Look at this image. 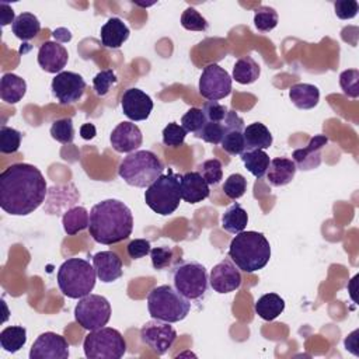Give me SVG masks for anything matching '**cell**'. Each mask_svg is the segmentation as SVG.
I'll list each match as a JSON object with an SVG mask.
<instances>
[{"label":"cell","instance_id":"obj_5","mask_svg":"<svg viewBox=\"0 0 359 359\" xmlns=\"http://www.w3.org/2000/svg\"><path fill=\"white\" fill-rule=\"evenodd\" d=\"M57 286L69 299H81L90 294L95 286L94 266L83 258L66 259L57 271Z\"/></svg>","mask_w":359,"mask_h":359},{"label":"cell","instance_id":"obj_44","mask_svg":"<svg viewBox=\"0 0 359 359\" xmlns=\"http://www.w3.org/2000/svg\"><path fill=\"white\" fill-rule=\"evenodd\" d=\"M163 143L165 146H170V147H178L184 143L185 140V136H187V132L185 129L175 123V122H170L164 129H163Z\"/></svg>","mask_w":359,"mask_h":359},{"label":"cell","instance_id":"obj_46","mask_svg":"<svg viewBox=\"0 0 359 359\" xmlns=\"http://www.w3.org/2000/svg\"><path fill=\"white\" fill-rule=\"evenodd\" d=\"M335 14L341 20H351L359 11V4L356 0H338L334 3Z\"/></svg>","mask_w":359,"mask_h":359},{"label":"cell","instance_id":"obj_40","mask_svg":"<svg viewBox=\"0 0 359 359\" xmlns=\"http://www.w3.org/2000/svg\"><path fill=\"white\" fill-rule=\"evenodd\" d=\"M245 191H247V180L238 172L229 175L223 184L224 195L233 201L241 198L245 194Z\"/></svg>","mask_w":359,"mask_h":359},{"label":"cell","instance_id":"obj_49","mask_svg":"<svg viewBox=\"0 0 359 359\" xmlns=\"http://www.w3.org/2000/svg\"><path fill=\"white\" fill-rule=\"evenodd\" d=\"M95 133H97V130H95V126L93 123H84L80 128V136L86 140L93 139L95 136Z\"/></svg>","mask_w":359,"mask_h":359},{"label":"cell","instance_id":"obj_8","mask_svg":"<svg viewBox=\"0 0 359 359\" xmlns=\"http://www.w3.org/2000/svg\"><path fill=\"white\" fill-rule=\"evenodd\" d=\"M83 349L88 359H119L126 352V341L118 330L101 327L86 335Z\"/></svg>","mask_w":359,"mask_h":359},{"label":"cell","instance_id":"obj_36","mask_svg":"<svg viewBox=\"0 0 359 359\" xmlns=\"http://www.w3.org/2000/svg\"><path fill=\"white\" fill-rule=\"evenodd\" d=\"M50 136L59 143L69 144L74 140V126L70 118H62L53 121L50 126Z\"/></svg>","mask_w":359,"mask_h":359},{"label":"cell","instance_id":"obj_45","mask_svg":"<svg viewBox=\"0 0 359 359\" xmlns=\"http://www.w3.org/2000/svg\"><path fill=\"white\" fill-rule=\"evenodd\" d=\"M151 265L154 269L167 268L172 258V250L170 247H156L150 250Z\"/></svg>","mask_w":359,"mask_h":359},{"label":"cell","instance_id":"obj_1","mask_svg":"<svg viewBox=\"0 0 359 359\" xmlns=\"http://www.w3.org/2000/svg\"><path fill=\"white\" fill-rule=\"evenodd\" d=\"M48 194L42 172L32 164L15 163L0 174V206L13 216L36 210Z\"/></svg>","mask_w":359,"mask_h":359},{"label":"cell","instance_id":"obj_22","mask_svg":"<svg viewBox=\"0 0 359 359\" xmlns=\"http://www.w3.org/2000/svg\"><path fill=\"white\" fill-rule=\"evenodd\" d=\"M180 192L182 201L188 203H198L209 196L210 189L208 182L198 171H189L181 175Z\"/></svg>","mask_w":359,"mask_h":359},{"label":"cell","instance_id":"obj_21","mask_svg":"<svg viewBox=\"0 0 359 359\" xmlns=\"http://www.w3.org/2000/svg\"><path fill=\"white\" fill-rule=\"evenodd\" d=\"M93 266L97 278L104 283H111L122 276V259L114 251H100L93 257Z\"/></svg>","mask_w":359,"mask_h":359},{"label":"cell","instance_id":"obj_25","mask_svg":"<svg viewBox=\"0 0 359 359\" xmlns=\"http://www.w3.org/2000/svg\"><path fill=\"white\" fill-rule=\"evenodd\" d=\"M244 151L265 150L272 144V135L269 129L261 123L254 122L244 128Z\"/></svg>","mask_w":359,"mask_h":359},{"label":"cell","instance_id":"obj_7","mask_svg":"<svg viewBox=\"0 0 359 359\" xmlns=\"http://www.w3.org/2000/svg\"><path fill=\"white\" fill-rule=\"evenodd\" d=\"M180 174H174L168 170L167 174H161L151 185L144 191L146 205L161 216H168L177 210L181 202L180 192Z\"/></svg>","mask_w":359,"mask_h":359},{"label":"cell","instance_id":"obj_9","mask_svg":"<svg viewBox=\"0 0 359 359\" xmlns=\"http://www.w3.org/2000/svg\"><path fill=\"white\" fill-rule=\"evenodd\" d=\"M172 282L175 290L188 300H199L208 289L206 268L196 261H185L178 264L172 271Z\"/></svg>","mask_w":359,"mask_h":359},{"label":"cell","instance_id":"obj_47","mask_svg":"<svg viewBox=\"0 0 359 359\" xmlns=\"http://www.w3.org/2000/svg\"><path fill=\"white\" fill-rule=\"evenodd\" d=\"M150 250H151V245H150V241L144 240V238H135L132 240L128 247H126V251H128V255L132 258V259H139L147 254H150Z\"/></svg>","mask_w":359,"mask_h":359},{"label":"cell","instance_id":"obj_23","mask_svg":"<svg viewBox=\"0 0 359 359\" xmlns=\"http://www.w3.org/2000/svg\"><path fill=\"white\" fill-rule=\"evenodd\" d=\"M129 28L128 25L118 17H111L102 27H101V42L105 48L118 49L123 45V42L129 38Z\"/></svg>","mask_w":359,"mask_h":359},{"label":"cell","instance_id":"obj_10","mask_svg":"<svg viewBox=\"0 0 359 359\" xmlns=\"http://www.w3.org/2000/svg\"><path fill=\"white\" fill-rule=\"evenodd\" d=\"M74 318L84 330L101 328L111 318V304L104 296L90 293L79 299L74 307Z\"/></svg>","mask_w":359,"mask_h":359},{"label":"cell","instance_id":"obj_38","mask_svg":"<svg viewBox=\"0 0 359 359\" xmlns=\"http://www.w3.org/2000/svg\"><path fill=\"white\" fill-rule=\"evenodd\" d=\"M198 172L208 182V185H216L223 178L222 163L217 158H210V160H206L202 164H199Z\"/></svg>","mask_w":359,"mask_h":359},{"label":"cell","instance_id":"obj_16","mask_svg":"<svg viewBox=\"0 0 359 359\" xmlns=\"http://www.w3.org/2000/svg\"><path fill=\"white\" fill-rule=\"evenodd\" d=\"M244 121L234 111H227L223 122V136L220 146L231 156L241 154L244 151Z\"/></svg>","mask_w":359,"mask_h":359},{"label":"cell","instance_id":"obj_48","mask_svg":"<svg viewBox=\"0 0 359 359\" xmlns=\"http://www.w3.org/2000/svg\"><path fill=\"white\" fill-rule=\"evenodd\" d=\"M14 20H15V15H14V10L11 8V6L1 1L0 3V22H1V25L3 27L8 25V24L13 25Z\"/></svg>","mask_w":359,"mask_h":359},{"label":"cell","instance_id":"obj_28","mask_svg":"<svg viewBox=\"0 0 359 359\" xmlns=\"http://www.w3.org/2000/svg\"><path fill=\"white\" fill-rule=\"evenodd\" d=\"M254 310L262 320L272 321L285 310V300L276 293H265L255 302Z\"/></svg>","mask_w":359,"mask_h":359},{"label":"cell","instance_id":"obj_31","mask_svg":"<svg viewBox=\"0 0 359 359\" xmlns=\"http://www.w3.org/2000/svg\"><path fill=\"white\" fill-rule=\"evenodd\" d=\"M247 223H248V215L245 209L237 202H234L230 208H227L226 212L222 215V227L231 234H238L244 231Z\"/></svg>","mask_w":359,"mask_h":359},{"label":"cell","instance_id":"obj_29","mask_svg":"<svg viewBox=\"0 0 359 359\" xmlns=\"http://www.w3.org/2000/svg\"><path fill=\"white\" fill-rule=\"evenodd\" d=\"M62 224H63V230L67 236H74L79 231L88 229L90 215L86 208L73 206L63 213Z\"/></svg>","mask_w":359,"mask_h":359},{"label":"cell","instance_id":"obj_18","mask_svg":"<svg viewBox=\"0 0 359 359\" xmlns=\"http://www.w3.org/2000/svg\"><path fill=\"white\" fill-rule=\"evenodd\" d=\"M111 146L118 153H133L143 142L142 130L132 122L118 123L109 136Z\"/></svg>","mask_w":359,"mask_h":359},{"label":"cell","instance_id":"obj_15","mask_svg":"<svg viewBox=\"0 0 359 359\" xmlns=\"http://www.w3.org/2000/svg\"><path fill=\"white\" fill-rule=\"evenodd\" d=\"M209 285L215 292L220 294L234 292L241 286L240 269L231 259L226 258L215 265L210 271Z\"/></svg>","mask_w":359,"mask_h":359},{"label":"cell","instance_id":"obj_2","mask_svg":"<svg viewBox=\"0 0 359 359\" xmlns=\"http://www.w3.org/2000/svg\"><path fill=\"white\" fill-rule=\"evenodd\" d=\"M90 236L94 241L112 245L126 240L133 230L130 209L118 199H105L95 203L90 212Z\"/></svg>","mask_w":359,"mask_h":359},{"label":"cell","instance_id":"obj_11","mask_svg":"<svg viewBox=\"0 0 359 359\" xmlns=\"http://www.w3.org/2000/svg\"><path fill=\"white\" fill-rule=\"evenodd\" d=\"M199 93L209 101H219L231 93L230 74L216 63L208 65L199 77Z\"/></svg>","mask_w":359,"mask_h":359},{"label":"cell","instance_id":"obj_12","mask_svg":"<svg viewBox=\"0 0 359 359\" xmlns=\"http://www.w3.org/2000/svg\"><path fill=\"white\" fill-rule=\"evenodd\" d=\"M171 323L153 318L143 324L140 328V339L146 344L154 353L164 355L175 342L177 331Z\"/></svg>","mask_w":359,"mask_h":359},{"label":"cell","instance_id":"obj_30","mask_svg":"<svg viewBox=\"0 0 359 359\" xmlns=\"http://www.w3.org/2000/svg\"><path fill=\"white\" fill-rule=\"evenodd\" d=\"M11 29L18 39L29 41L39 34L41 22L32 13H21L15 17Z\"/></svg>","mask_w":359,"mask_h":359},{"label":"cell","instance_id":"obj_34","mask_svg":"<svg viewBox=\"0 0 359 359\" xmlns=\"http://www.w3.org/2000/svg\"><path fill=\"white\" fill-rule=\"evenodd\" d=\"M240 156L245 168L255 178H262L266 174L271 160L264 150H248V151H243Z\"/></svg>","mask_w":359,"mask_h":359},{"label":"cell","instance_id":"obj_41","mask_svg":"<svg viewBox=\"0 0 359 359\" xmlns=\"http://www.w3.org/2000/svg\"><path fill=\"white\" fill-rule=\"evenodd\" d=\"M203 125H205V115H203L202 108L192 107L181 118V126L185 129L187 133L189 132V133L196 135L202 129Z\"/></svg>","mask_w":359,"mask_h":359},{"label":"cell","instance_id":"obj_24","mask_svg":"<svg viewBox=\"0 0 359 359\" xmlns=\"http://www.w3.org/2000/svg\"><path fill=\"white\" fill-rule=\"evenodd\" d=\"M296 164L287 157H275L266 170V180L272 187L287 185L296 174Z\"/></svg>","mask_w":359,"mask_h":359},{"label":"cell","instance_id":"obj_42","mask_svg":"<svg viewBox=\"0 0 359 359\" xmlns=\"http://www.w3.org/2000/svg\"><path fill=\"white\" fill-rule=\"evenodd\" d=\"M339 86L345 95L356 98L359 95V70L349 69L339 74Z\"/></svg>","mask_w":359,"mask_h":359},{"label":"cell","instance_id":"obj_4","mask_svg":"<svg viewBox=\"0 0 359 359\" xmlns=\"http://www.w3.org/2000/svg\"><path fill=\"white\" fill-rule=\"evenodd\" d=\"M164 171L163 161L150 150L129 153L119 164V177L130 187L147 188Z\"/></svg>","mask_w":359,"mask_h":359},{"label":"cell","instance_id":"obj_26","mask_svg":"<svg viewBox=\"0 0 359 359\" xmlns=\"http://www.w3.org/2000/svg\"><path fill=\"white\" fill-rule=\"evenodd\" d=\"M292 104L299 109H311L320 101V91L316 86L307 83L293 84L289 90Z\"/></svg>","mask_w":359,"mask_h":359},{"label":"cell","instance_id":"obj_6","mask_svg":"<svg viewBox=\"0 0 359 359\" xmlns=\"http://www.w3.org/2000/svg\"><path fill=\"white\" fill-rule=\"evenodd\" d=\"M147 310L151 318L178 323L188 316L191 303L180 294L175 287L170 285H160L151 289L147 294Z\"/></svg>","mask_w":359,"mask_h":359},{"label":"cell","instance_id":"obj_32","mask_svg":"<svg viewBox=\"0 0 359 359\" xmlns=\"http://www.w3.org/2000/svg\"><path fill=\"white\" fill-rule=\"evenodd\" d=\"M261 67L252 56L240 57L233 66V79L240 84H251L257 81Z\"/></svg>","mask_w":359,"mask_h":359},{"label":"cell","instance_id":"obj_3","mask_svg":"<svg viewBox=\"0 0 359 359\" xmlns=\"http://www.w3.org/2000/svg\"><path fill=\"white\" fill-rule=\"evenodd\" d=\"M229 257L236 266L247 273L262 269L271 258V245L259 231H241L229 245Z\"/></svg>","mask_w":359,"mask_h":359},{"label":"cell","instance_id":"obj_43","mask_svg":"<svg viewBox=\"0 0 359 359\" xmlns=\"http://www.w3.org/2000/svg\"><path fill=\"white\" fill-rule=\"evenodd\" d=\"M118 79H116V74L111 70V69H107V70H101L100 73L95 74V77L93 79V87H94V91L97 95L100 97H104L108 94L109 88L116 84Z\"/></svg>","mask_w":359,"mask_h":359},{"label":"cell","instance_id":"obj_13","mask_svg":"<svg viewBox=\"0 0 359 359\" xmlns=\"http://www.w3.org/2000/svg\"><path fill=\"white\" fill-rule=\"evenodd\" d=\"M53 97L62 105H70L77 102L86 90L84 79L74 72H60L57 73L50 84Z\"/></svg>","mask_w":359,"mask_h":359},{"label":"cell","instance_id":"obj_17","mask_svg":"<svg viewBox=\"0 0 359 359\" xmlns=\"http://www.w3.org/2000/svg\"><path fill=\"white\" fill-rule=\"evenodd\" d=\"M121 107L126 118L137 122L149 118L150 112L153 111V101L144 91L132 87L123 93L121 98Z\"/></svg>","mask_w":359,"mask_h":359},{"label":"cell","instance_id":"obj_19","mask_svg":"<svg viewBox=\"0 0 359 359\" xmlns=\"http://www.w3.org/2000/svg\"><path fill=\"white\" fill-rule=\"evenodd\" d=\"M327 143H328L327 136L316 135L310 139L307 146H304L302 149H296L292 154L296 168H299L302 171H309V170L317 168L321 163V150Z\"/></svg>","mask_w":359,"mask_h":359},{"label":"cell","instance_id":"obj_20","mask_svg":"<svg viewBox=\"0 0 359 359\" xmlns=\"http://www.w3.org/2000/svg\"><path fill=\"white\" fill-rule=\"evenodd\" d=\"M69 53L63 45L59 42L46 41L39 46L38 50V65L46 73H60L66 66Z\"/></svg>","mask_w":359,"mask_h":359},{"label":"cell","instance_id":"obj_27","mask_svg":"<svg viewBox=\"0 0 359 359\" xmlns=\"http://www.w3.org/2000/svg\"><path fill=\"white\" fill-rule=\"evenodd\" d=\"M27 93V83L14 73L3 74L0 80V98L7 104H17Z\"/></svg>","mask_w":359,"mask_h":359},{"label":"cell","instance_id":"obj_37","mask_svg":"<svg viewBox=\"0 0 359 359\" xmlns=\"http://www.w3.org/2000/svg\"><path fill=\"white\" fill-rule=\"evenodd\" d=\"M21 132L14 128L1 125L0 128V151L3 154H11L18 151L21 146Z\"/></svg>","mask_w":359,"mask_h":359},{"label":"cell","instance_id":"obj_35","mask_svg":"<svg viewBox=\"0 0 359 359\" xmlns=\"http://www.w3.org/2000/svg\"><path fill=\"white\" fill-rule=\"evenodd\" d=\"M254 25L261 32H269L278 25V13L269 6H261L255 10Z\"/></svg>","mask_w":359,"mask_h":359},{"label":"cell","instance_id":"obj_39","mask_svg":"<svg viewBox=\"0 0 359 359\" xmlns=\"http://www.w3.org/2000/svg\"><path fill=\"white\" fill-rule=\"evenodd\" d=\"M181 25L188 31H206L209 24L194 7H188L181 14Z\"/></svg>","mask_w":359,"mask_h":359},{"label":"cell","instance_id":"obj_33","mask_svg":"<svg viewBox=\"0 0 359 359\" xmlns=\"http://www.w3.org/2000/svg\"><path fill=\"white\" fill-rule=\"evenodd\" d=\"M27 342V330L21 325L6 327L0 332V345L6 352L15 353Z\"/></svg>","mask_w":359,"mask_h":359},{"label":"cell","instance_id":"obj_14","mask_svg":"<svg viewBox=\"0 0 359 359\" xmlns=\"http://www.w3.org/2000/svg\"><path fill=\"white\" fill-rule=\"evenodd\" d=\"M69 342L65 337L46 331L41 334L32 344L29 359H67Z\"/></svg>","mask_w":359,"mask_h":359},{"label":"cell","instance_id":"obj_50","mask_svg":"<svg viewBox=\"0 0 359 359\" xmlns=\"http://www.w3.org/2000/svg\"><path fill=\"white\" fill-rule=\"evenodd\" d=\"M52 35L56 38V39H60L62 42H67L72 39V34L70 31H67L66 28H57L52 32Z\"/></svg>","mask_w":359,"mask_h":359}]
</instances>
